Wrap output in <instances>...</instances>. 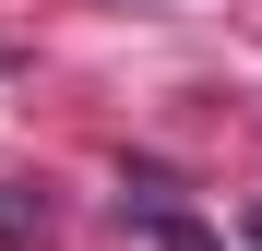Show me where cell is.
<instances>
[{
    "label": "cell",
    "instance_id": "1",
    "mask_svg": "<svg viewBox=\"0 0 262 251\" xmlns=\"http://www.w3.org/2000/svg\"><path fill=\"white\" fill-rule=\"evenodd\" d=\"M119 203H131V216H143V239H155V251H227V239H214V227H191L179 203H167V180H131Z\"/></svg>",
    "mask_w": 262,
    "mask_h": 251
},
{
    "label": "cell",
    "instance_id": "2",
    "mask_svg": "<svg viewBox=\"0 0 262 251\" xmlns=\"http://www.w3.org/2000/svg\"><path fill=\"white\" fill-rule=\"evenodd\" d=\"M238 227H250V251H262V203H250V216H238Z\"/></svg>",
    "mask_w": 262,
    "mask_h": 251
}]
</instances>
